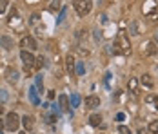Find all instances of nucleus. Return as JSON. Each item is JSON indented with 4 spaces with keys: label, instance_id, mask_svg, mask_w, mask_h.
<instances>
[{
    "label": "nucleus",
    "instance_id": "20e7f679",
    "mask_svg": "<svg viewBox=\"0 0 158 134\" xmlns=\"http://www.w3.org/2000/svg\"><path fill=\"white\" fill-rule=\"evenodd\" d=\"M58 107H60V111L65 112V114H73V111H71V105H69V98L62 94V96H58Z\"/></svg>",
    "mask_w": 158,
    "mask_h": 134
},
{
    "label": "nucleus",
    "instance_id": "4be33fe9",
    "mask_svg": "<svg viewBox=\"0 0 158 134\" xmlns=\"http://www.w3.org/2000/svg\"><path fill=\"white\" fill-rule=\"evenodd\" d=\"M7 78H9V82H16L18 80V71H9L7 73Z\"/></svg>",
    "mask_w": 158,
    "mask_h": 134
},
{
    "label": "nucleus",
    "instance_id": "0eeeda50",
    "mask_svg": "<svg viewBox=\"0 0 158 134\" xmlns=\"http://www.w3.org/2000/svg\"><path fill=\"white\" fill-rule=\"evenodd\" d=\"M29 102H31L33 105H40V98H38L36 87H31V89H29Z\"/></svg>",
    "mask_w": 158,
    "mask_h": 134
},
{
    "label": "nucleus",
    "instance_id": "cd10ccee",
    "mask_svg": "<svg viewBox=\"0 0 158 134\" xmlns=\"http://www.w3.org/2000/svg\"><path fill=\"white\" fill-rule=\"evenodd\" d=\"M6 100H7V92L0 89V102H6Z\"/></svg>",
    "mask_w": 158,
    "mask_h": 134
},
{
    "label": "nucleus",
    "instance_id": "a878e982",
    "mask_svg": "<svg viewBox=\"0 0 158 134\" xmlns=\"http://www.w3.org/2000/svg\"><path fill=\"white\" fill-rule=\"evenodd\" d=\"M145 102H147V104H156L158 98H156V96H153V94H149V96L145 98Z\"/></svg>",
    "mask_w": 158,
    "mask_h": 134
},
{
    "label": "nucleus",
    "instance_id": "9d476101",
    "mask_svg": "<svg viewBox=\"0 0 158 134\" xmlns=\"http://www.w3.org/2000/svg\"><path fill=\"white\" fill-rule=\"evenodd\" d=\"M22 45H27L29 49H36V42H35V38H33V36L24 38V40H22Z\"/></svg>",
    "mask_w": 158,
    "mask_h": 134
},
{
    "label": "nucleus",
    "instance_id": "f257e3e1",
    "mask_svg": "<svg viewBox=\"0 0 158 134\" xmlns=\"http://www.w3.org/2000/svg\"><path fill=\"white\" fill-rule=\"evenodd\" d=\"M131 51V44H129V40L126 38V35H118L116 36V40H114V53H118V55H127Z\"/></svg>",
    "mask_w": 158,
    "mask_h": 134
},
{
    "label": "nucleus",
    "instance_id": "6ab92c4d",
    "mask_svg": "<svg viewBox=\"0 0 158 134\" xmlns=\"http://www.w3.org/2000/svg\"><path fill=\"white\" fill-rule=\"evenodd\" d=\"M56 116H58L56 112H53V114H49V112H46V114H44V120H46L48 123H53V121L56 120Z\"/></svg>",
    "mask_w": 158,
    "mask_h": 134
},
{
    "label": "nucleus",
    "instance_id": "c756f323",
    "mask_svg": "<svg viewBox=\"0 0 158 134\" xmlns=\"http://www.w3.org/2000/svg\"><path fill=\"white\" fill-rule=\"evenodd\" d=\"M42 63H44V60H42V58H38L36 62H35V67H42Z\"/></svg>",
    "mask_w": 158,
    "mask_h": 134
},
{
    "label": "nucleus",
    "instance_id": "f03ea898",
    "mask_svg": "<svg viewBox=\"0 0 158 134\" xmlns=\"http://www.w3.org/2000/svg\"><path fill=\"white\" fill-rule=\"evenodd\" d=\"M73 6H75L78 16H85L91 11V0H73Z\"/></svg>",
    "mask_w": 158,
    "mask_h": 134
},
{
    "label": "nucleus",
    "instance_id": "c85d7f7f",
    "mask_svg": "<svg viewBox=\"0 0 158 134\" xmlns=\"http://www.w3.org/2000/svg\"><path fill=\"white\" fill-rule=\"evenodd\" d=\"M124 120H126V114L124 112H118L116 114V121H124Z\"/></svg>",
    "mask_w": 158,
    "mask_h": 134
},
{
    "label": "nucleus",
    "instance_id": "a211bd4d",
    "mask_svg": "<svg viewBox=\"0 0 158 134\" xmlns=\"http://www.w3.org/2000/svg\"><path fill=\"white\" fill-rule=\"evenodd\" d=\"M149 132L158 134V120H155V121H151V123H149Z\"/></svg>",
    "mask_w": 158,
    "mask_h": 134
},
{
    "label": "nucleus",
    "instance_id": "b1692460",
    "mask_svg": "<svg viewBox=\"0 0 158 134\" xmlns=\"http://www.w3.org/2000/svg\"><path fill=\"white\" fill-rule=\"evenodd\" d=\"M60 7V0H53L51 2V7H49V11H56Z\"/></svg>",
    "mask_w": 158,
    "mask_h": 134
},
{
    "label": "nucleus",
    "instance_id": "f8f14e48",
    "mask_svg": "<svg viewBox=\"0 0 158 134\" xmlns=\"http://www.w3.org/2000/svg\"><path fill=\"white\" fill-rule=\"evenodd\" d=\"M22 123H24L26 131H31V129H33V118H31V116H27V114H26V116L22 118Z\"/></svg>",
    "mask_w": 158,
    "mask_h": 134
},
{
    "label": "nucleus",
    "instance_id": "39448f33",
    "mask_svg": "<svg viewBox=\"0 0 158 134\" xmlns=\"http://www.w3.org/2000/svg\"><path fill=\"white\" fill-rule=\"evenodd\" d=\"M20 58H22V62L26 63V67H29V65H35V56H33L31 53H27V51H22L20 53Z\"/></svg>",
    "mask_w": 158,
    "mask_h": 134
},
{
    "label": "nucleus",
    "instance_id": "6e6552de",
    "mask_svg": "<svg viewBox=\"0 0 158 134\" xmlns=\"http://www.w3.org/2000/svg\"><path fill=\"white\" fill-rule=\"evenodd\" d=\"M156 45H155V42H149V44L145 45V55H149V56H153V55H156Z\"/></svg>",
    "mask_w": 158,
    "mask_h": 134
},
{
    "label": "nucleus",
    "instance_id": "f3484780",
    "mask_svg": "<svg viewBox=\"0 0 158 134\" xmlns=\"http://www.w3.org/2000/svg\"><path fill=\"white\" fill-rule=\"evenodd\" d=\"M129 31H131V35H140V31H138V22H131V24H129Z\"/></svg>",
    "mask_w": 158,
    "mask_h": 134
},
{
    "label": "nucleus",
    "instance_id": "1a4fd4ad",
    "mask_svg": "<svg viewBox=\"0 0 158 134\" xmlns=\"http://www.w3.org/2000/svg\"><path fill=\"white\" fill-rule=\"evenodd\" d=\"M65 62H67V71H69V75H73V73L77 71V69H75V58L69 55V56L65 58Z\"/></svg>",
    "mask_w": 158,
    "mask_h": 134
},
{
    "label": "nucleus",
    "instance_id": "4468645a",
    "mask_svg": "<svg viewBox=\"0 0 158 134\" xmlns=\"http://www.w3.org/2000/svg\"><path fill=\"white\" fill-rule=\"evenodd\" d=\"M69 104H71V107H73V109H75V107H80V96L77 94V92H73V94H71Z\"/></svg>",
    "mask_w": 158,
    "mask_h": 134
},
{
    "label": "nucleus",
    "instance_id": "bb28decb",
    "mask_svg": "<svg viewBox=\"0 0 158 134\" xmlns=\"http://www.w3.org/2000/svg\"><path fill=\"white\" fill-rule=\"evenodd\" d=\"M6 7H7V0H0V13H4Z\"/></svg>",
    "mask_w": 158,
    "mask_h": 134
},
{
    "label": "nucleus",
    "instance_id": "9b49d317",
    "mask_svg": "<svg viewBox=\"0 0 158 134\" xmlns=\"http://www.w3.org/2000/svg\"><path fill=\"white\" fill-rule=\"evenodd\" d=\"M129 89H131L133 94H138V80L136 78H131L129 80Z\"/></svg>",
    "mask_w": 158,
    "mask_h": 134
},
{
    "label": "nucleus",
    "instance_id": "7ed1b4c3",
    "mask_svg": "<svg viewBox=\"0 0 158 134\" xmlns=\"http://www.w3.org/2000/svg\"><path fill=\"white\" fill-rule=\"evenodd\" d=\"M4 123H6V129L13 132V131H16V129H18L20 120H18V116H16L15 112H9V114L6 116V121H4Z\"/></svg>",
    "mask_w": 158,
    "mask_h": 134
},
{
    "label": "nucleus",
    "instance_id": "7c9ffc66",
    "mask_svg": "<svg viewBox=\"0 0 158 134\" xmlns=\"http://www.w3.org/2000/svg\"><path fill=\"white\" fill-rule=\"evenodd\" d=\"M111 73H107V75H106V85H109V82H111Z\"/></svg>",
    "mask_w": 158,
    "mask_h": 134
},
{
    "label": "nucleus",
    "instance_id": "393cba45",
    "mask_svg": "<svg viewBox=\"0 0 158 134\" xmlns=\"http://www.w3.org/2000/svg\"><path fill=\"white\" fill-rule=\"evenodd\" d=\"M36 89H40V92L44 91V83H42V76H36Z\"/></svg>",
    "mask_w": 158,
    "mask_h": 134
},
{
    "label": "nucleus",
    "instance_id": "423d86ee",
    "mask_svg": "<svg viewBox=\"0 0 158 134\" xmlns=\"http://www.w3.org/2000/svg\"><path fill=\"white\" fill-rule=\"evenodd\" d=\"M98 105H100V98H98V96L93 94V96H87V98H85V107H87V109H96Z\"/></svg>",
    "mask_w": 158,
    "mask_h": 134
},
{
    "label": "nucleus",
    "instance_id": "72a5a7b5",
    "mask_svg": "<svg viewBox=\"0 0 158 134\" xmlns=\"http://www.w3.org/2000/svg\"><path fill=\"white\" fill-rule=\"evenodd\" d=\"M4 125H6V123H2V121H0V134H4V131H2V129H4Z\"/></svg>",
    "mask_w": 158,
    "mask_h": 134
},
{
    "label": "nucleus",
    "instance_id": "2eb2a0df",
    "mask_svg": "<svg viewBox=\"0 0 158 134\" xmlns=\"http://www.w3.org/2000/svg\"><path fill=\"white\" fill-rule=\"evenodd\" d=\"M0 44L4 45L6 49H11V47H13V40H11L9 36H2V38H0Z\"/></svg>",
    "mask_w": 158,
    "mask_h": 134
},
{
    "label": "nucleus",
    "instance_id": "e433bc0d",
    "mask_svg": "<svg viewBox=\"0 0 158 134\" xmlns=\"http://www.w3.org/2000/svg\"><path fill=\"white\" fill-rule=\"evenodd\" d=\"M20 134H26V132H20Z\"/></svg>",
    "mask_w": 158,
    "mask_h": 134
},
{
    "label": "nucleus",
    "instance_id": "aec40b11",
    "mask_svg": "<svg viewBox=\"0 0 158 134\" xmlns=\"http://www.w3.org/2000/svg\"><path fill=\"white\" fill-rule=\"evenodd\" d=\"M85 73V67H84V62H77V75L82 76Z\"/></svg>",
    "mask_w": 158,
    "mask_h": 134
},
{
    "label": "nucleus",
    "instance_id": "dca6fc26",
    "mask_svg": "<svg viewBox=\"0 0 158 134\" xmlns=\"http://www.w3.org/2000/svg\"><path fill=\"white\" fill-rule=\"evenodd\" d=\"M89 123H91L93 127H96V125H100V123H102V116H100V114H93V116L89 118Z\"/></svg>",
    "mask_w": 158,
    "mask_h": 134
},
{
    "label": "nucleus",
    "instance_id": "f704fd0d",
    "mask_svg": "<svg viewBox=\"0 0 158 134\" xmlns=\"http://www.w3.org/2000/svg\"><path fill=\"white\" fill-rule=\"evenodd\" d=\"M155 42L158 44V29H156V33H155Z\"/></svg>",
    "mask_w": 158,
    "mask_h": 134
},
{
    "label": "nucleus",
    "instance_id": "5701e85b",
    "mask_svg": "<svg viewBox=\"0 0 158 134\" xmlns=\"http://www.w3.org/2000/svg\"><path fill=\"white\" fill-rule=\"evenodd\" d=\"M118 134H131V129L126 127V125H120L118 127Z\"/></svg>",
    "mask_w": 158,
    "mask_h": 134
},
{
    "label": "nucleus",
    "instance_id": "c9c22d12",
    "mask_svg": "<svg viewBox=\"0 0 158 134\" xmlns=\"http://www.w3.org/2000/svg\"><path fill=\"white\" fill-rule=\"evenodd\" d=\"M2 112H4V109H2V105H0V114H2Z\"/></svg>",
    "mask_w": 158,
    "mask_h": 134
},
{
    "label": "nucleus",
    "instance_id": "2f4dec72",
    "mask_svg": "<svg viewBox=\"0 0 158 134\" xmlns=\"http://www.w3.org/2000/svg\"><path fill=\"white\" fill-rule=\"evenodd\" d=\"M48 98H49V100H53V98H55V92H53V91H49V92H48Z\"/></svg>",
    "mask_w": 158,
    "mask_h": 134
},
{
    "label": "nucleus",
    "instance_id": "ddd939ff",
    "mask_svg": "<svg viewBox=\"0 0 158 134\" xmlns=\"http://www.w3.org/2000/svg\"><path fill=\"white\" fill-rule=\"evenodd\" d=\"M142 83L145 85V87H149V89H151V87L155 85V82H153L151 75H143V76H142Z\"/></svg>",
    "mask_w": 158,
    "mask_h": 134
},
{
    "label": "nucleus",
    "instance_id": "473e14b6",
    "mask_svg": "<svg viewBox=\"0 0 158 134\" xmlns=\"http://www.w3.org/2000/svg\"><path fill=\"white\" fill-rule=\"evenodd\" d=\"M95 38H96V40H100V38H102V35H100V31H95Z\"/></svg>",
    "mask_w": 158,
    "mask_h": 134
},
{
    "label": "nucleus",
    "instance_id": "412c9836",
    "mask_svg": "<svg viewBox=\"0 0 158 134\" xmlns=\"http://www.w3.org/2000/svg\"><path fill=\"white\" fill-rule=\"evenodd\" d=\"M65 13H67V7H62V11H60V15L56 18V24H62L64 18H65Z\"/></svg>",
    "mask_w": 158,
    "mask_h": 134
}]
</instances>
